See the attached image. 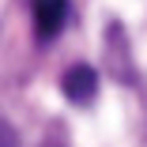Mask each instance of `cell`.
Wrapping results in <instances>:
<instances>
[{
	"label": "cell",
	"mask_w": 147,
	"mask_h": 147,
	"mask_svg": "<svg viewBox=\"0 0 147 147\" xmlns=\"http://www.w3.org/2000/svg\"><path fill=\"white\" fill-rule=\"evenodd\" d=\"M61 87H64V94L72 102H91L98 94V72L91 64H76V68H68V76L61 79Z\"/></svg>",
	"instance_id": "obj_1"
},
{
	"label": "cell",
	"mask_w": 147,
	"mask_h": 147,
	"mask_svg": "<svg viewBox=\"0 0 147 147\" xmlns=\"http://www.w3.org/2000/svg\"><path fill=\"white\" fill-rule=\"evenodd\" d=\"M0 147H19V136L8 121H0Z\"/></svg>",
	"instance_id": "obj_3"
},
{
	"label": "cell",
	"mask_w": 147,
	"mask_h": 147,
	"mask_svg": "<svg viewBox=\"0 0 147 147\" xmlns=\"http://www.w3.org/2000/svg\"><path fill=\"white\" fill-rule=\"evenodd\" d=\"M45 147H57V143H45Z\"/></svg>",
	"instance_id": "obj_4"
},
{
	"label": "cell",
	"mask_w": 147,
	"mask_h": 147,
	"mask_svg": "<svg viewBox=\"0 0 147 147\" xmlns=\"http://www.w3.org/2000/svg\"><path fill=\"white\" fill-rule=\"evenodd\" d=\"M64 19H68V0H34V30L42 38L61 34Z\"/></svg>",
	"instance_id": "obj_2"
}]
</instances>
